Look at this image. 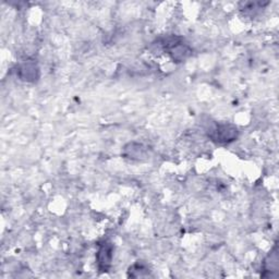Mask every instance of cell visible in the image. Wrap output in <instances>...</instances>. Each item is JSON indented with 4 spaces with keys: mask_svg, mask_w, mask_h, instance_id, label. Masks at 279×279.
<instances>
[{
    "mask_svg": "<svg viewBox=\"0 0 279 279\" xmlns=\"http://www.w3.org/2000/svg\"><path fill=\"white\" fill-rule=\"evenodd\" d=\"M209 136L217 143H229L237 138L238 129L231 125H218Z\"/></svg>",
    "mask_w": 279,
    "mask_h": 279,
    "instance_id": "obj_1",
    "label": "cell"
},
{
    "mask_svg": "<svg viewBox=\"0 0 279 279\" xmlns=\"http://www.w3.org/2000/svg\"><path fill=\"white\" fill-rule=\"evenodd\" d=\"M111 258H113V246L110 244H104L102 247H100L97 254L98 268L102 270V272H106V270L109 268Z\"/></svg>",
    "mask_w": 279,
    "mask_h": 279,
    "instance_id": "obj_2",
    "label": "cell"
},
{
    "mask_svg": "<svg viewBox=\"0 0 279 279\" xmlns=\"http://www.w3.org/2000/svg\"><path fill=\"white\" fill-rule=\"evenodd\" d=\"M20 77L24 81H34L37 77L38 69L33 63H25L19 68Z\"/></svg>",
    "mask_w": 279,
    "mask_h": 279,
    "instance_id": "obj_3",
    "label": "cell"
}]
</instances>
